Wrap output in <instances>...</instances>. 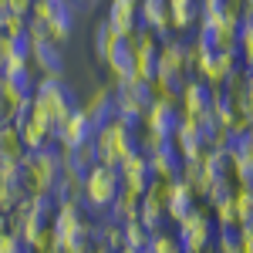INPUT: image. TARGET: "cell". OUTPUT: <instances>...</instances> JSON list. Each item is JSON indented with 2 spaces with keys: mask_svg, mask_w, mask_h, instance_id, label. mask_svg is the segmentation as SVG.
<instances>
[{
  "mask_svg": "<svg viewBox=\"0 0 253 253\" xmlns=\"http://www.w3.org/2000/svg\"><path fill=\"white\" fill-rule=\"evenodd\" d=\"M118 189H122L118 169L98 162L95 169H88V175L81 179V203H84V206H91V210H112Z\"/></svg>",
  "mask_w": 253,
  "mask_h": 253,
  "instance_id": "obj_5",
  "label": "cell"
},
{
  "mask_svg": "<svg viewBox=\"0 0 253 253\" xmlns=\"http://www.w3.org/2000/svg\"><path fill=\"white\" fill-rule=\"evenodd\" d=\"M101 61H105V68H108V75H112V84L132 81L135 78V38H132V34H118Z\"/></svg>",
  "mask_w": 253,
  "mask_h": 253,
  "instance_id": "obj_9",
  "label": "cell"
},
{
  "mask_svg": "<svg viewBox=\"0 0 253 253\" xmlns=\"http://www.w3.org/2000/svg\"><path fill=\"white\" fill-rule=\"evenodd\" d=\"M182 122H186V115H182V108L179 105H152L149 112H145V118H142V125L149 128V132H156L159 138H172L179 128H182Z\"/></svg>",
  "mask_w": 253,
  "mask_h": 253,
  "instance_id": "obj_12",
  "label": "cell"
},
{
  "mask_svg": "<svg viewBox=\"0 0 253 253\" xmlns=\"http://www.w3.org/2000/svg\"><path fill=\"white\" fill-rule=\"evenodd\" d=\"M91 135H95V128L88 125V118L81 115V112H75V115H71V118H68V122L58 128L54 145H61V149H75V145H81V142H88Z\"/></svg>",
  "mask_w": 253,
  "mask_h": 253,
  "instance_id": "obj_22",
  "label": "cell"
},
{
  "mask_svg": "<svg viewBox=\"0 0 253 253\" xmlns=\"http://www.w3.org/2000/svg\"><path fill=\"white\" fill-rule=\"evenodd\" d=\"M27 159V145L20 138L17 125H0V162L3 166H20Z\"/></svg>",
  "mask_w": 253,
  "mask_h": 253,
  "instance_id": "obj_24",
  "label": "cell"
},
{
  "mask_svg": "<svg viewBox=\"0 0 253 253\" xmlns=\"http://www.w3.org/2000/svg\"><path fill=\"white\" fill-rule=\"evenodd\" d=\"M78 112L88 118L91 128H101L105 122L115 118V101H112V88L108 84H98L95 91L88 95V101H78Z\"/></svg>",
  "mask_w": 253,
  "mask_h": 253,
  "instance_id": "obj_13",
  "label": "cell"
},
{
  "mask_svg": "<svg viewBox=\"0 0 253 253\" xmlns=\"http://www.w3.org/2000/svg\"><path fill=\"white\" fill-rule=\"evenodd\" d=\"M247 3H250V7H253V0H247Z\"/></svg>",
  "mask_w": 253,
  "mask_h": 253,
  "instance_id": "obj_42",
  "label": "cell"
},
{
  "mask_svg": "<svg viewBox=\"0 0 253 253\" xmlns=\"http://www.w3.org/2000/svg\"><path fill=\"white\" fill-rule=\"evenodd\" d=\"M7 61H10V38L0 34V75L7 71Z\"/></svg>",
  "mask_w": 253,
  "mask_h": 253,
  "instance_id": "obj_36",
  "label": "cell"
},
{
  "mask_svg": "<svg viewBox=\"0 0 253 253\" xmlns=\"http://www.w3.org/2000/svg\"><path fill=\"white\" fill-rule=\"evenodd\" d=\"M17 132L24 138V145H27V152H44V149H54V128L44 122L38 108H34V101H27L24 108H20L17 115Z\"/></svg>",
  "mask_w": 253,
  "mask_h": 253,
  "instance_id": "obj_8",
  "label": "cell"
},
{
  "mask_svg": "<svg viewBox=\"0 0 253 253\" xmlns=\"http://www.w3.org/2000/svg\"><path fill=\"white\" fill-rule=\"evenodd\" d=\"M78 3H88V7H95V3H98V0H78Z\"/></svg>",
  "mask_w": 253,
  "mask_h": 253,
  "instance_id": "obj_39",
  "label": "cell"
},
{
  "mask_svg": "<svg viewBox=\"0 0 253 253\" xmlns=\"http://www.w3.org/2000/svg\"><path fill=\"white\" fill-rule=\"evenodd\" d=\"M0 253H27V243H24L17 233L3 230V233H0Z\"/></svg>",
  "mask_w": 253,
  "mask_h": 253,
  "instance_id": "obj_34",
  "label": "cell"
},
{
  "mask_svg": "<svg viewBox=\"0 0 253 253\" xmlns=\"http://www.w3.org/2000/svg\"><path fill=\"white\" fill-rule=\"evenodd\" d=\"M31 101H34V108L44 115V122L54 128V138H58L61 125L78 112V98H75V91L64 81H38Z\"/></svg>",
  "mask_w": 253,
  "mask_h": 253,
  "instance_id": "obj_4",
  "label": "cell"
},
{
  "mask_svg": "<svg viewBox=\"0 0 253 253\" xmlns=\"http://www.w3.org/2000/svg\"><path fill=\"white\" fill-rule=\"evenodd\" d=\"M156 78H162L172 88H182L186 81L193 78L189 75V61H186V44L175 38H162L156 54Z\"/></svg>",
  "mask_w": 253,
  "mask_h": 253,
  "instance_id": "obj_7",
  "label": "cell"
},
{
  "mask_svg": "<svg viewBox=\"0 0 253 253\" xmlns=\"http://www.w3.org/2000/svg\"><path fill=\"white\" fill-rule=\"evenodd\" d=\"M142 253H182V247H179L175 233H169V230H156V233L149 236V243H145Z\"/></svg>",
  "mask_w": 253,
  "mask_h": 253,
  "instance_id": "obj_28",
  "label": "cell"
},
{
  "mask_svg": "<svg viewBox=\"0 0 253 253\" xmlns=\"http://www.w3.org/2000/svg\"><path fill=\"white\" fill-rule=\"evenodd\" d=\"M31 68L38 71L41 81H61V75H64L61 47H54V44H34L31 47Z\"/></svg>",
  "mask_w": 253,
  "mask_h": 253,
  "instance_id": "obj_15",
  "label": "cell"
},
{
  "mask_svg": "<svg viewBox=\"0 0 253 253\" xmlns=\"http://www.w3.org/2000/svg\"><path fill=\"white\" fill-rule=\"evenodd\" d=\"M233 206H236L240 223H250V219H253V189L236 186V189H233Z\"/></svg>",
  "mask_w": 253,
  "mask_h": 253,
  "instance_id": "obj_31",
  "label": "cell"
},
{
  "mask_svg": "<svg viewBox=\"0 0 253 253\" xmlns=\"http://www.w3.org/2000/svg\"><path fill=\"white\" fill-rule=\"evenodd\" d=\"M20 203H24V189H20V179H17V166L0 162V213L7 216Z\"/></svg>",
  "mask_w": 253,
  "mask_h": 253,
  "instance_id": "obj_21",
  "label": "cell"
},
{
  "mask_svg": "<svg viewBox=\"0 0 253 253\" xmlns=\"http://www.w3.org/2000/svg\"><path fill=\"white\" fill-rule=\"evenodd\" d=\"M17 179L24 199H41V196H54V186L61 179V159L58 149H44V152H27V159L17 166Z\"/></svg>",
  "mask_w": 253,
  "mask_h": 253,
  "instance_id": "obj_2",
  "label": "cell"
},
{
  "mask_svg": "<svg viewBox=\"0 0 253 253\" xmlns=\"http://www.w3.org/2000/svg\"><path fill=\"white\" fill-rule=\"evenodd\" d=\"M118 253H138V250H128V247H125V250H118Z\"/></svg>",
  "mask_w": 253,
  "mask_h": 253,
  "instance_id": "obj_40",
  "label": "cell"
},
{
  "mask_svg": "<svg viewBox=\"0 0 253 253\" xmlns=\"http://www.w3.org/2000/svg\"><path fill=\"white\" fill-rule=\"evenodd\" d=\"M199 24V0H169V31L186 34Z\"/></svg>",
  "mask_w": 253,
  "mask_h": 253,
  "instance_id": "obj_20",
  "label": "cell"
},
{
  "mask_svg": "<svg viewBox=\"0 0 253 253\" xmlns=\"http://www.w3.org/2000/svg\"><path fill=\"white\" fill-rule=\"evenodd\" d=\"M0 10H7V0H0Z\"/></svg>",
  "mask_w": 253,
  "mask_h": 253,
  "instance_id": "obj_41",
  "label": "cell"
},
{
  "mask_svg": "<svg viewBox=\"0 0 253 253\" xmlns=\"http://www.w3.org/2000/svg\"><path fill=\"white\" fill-rule=\"evenodd\" d=\"M213 101H216V88H210L206 81L189 78L179 88V108L186 118H206L213 115Z\"/></svg>",
  "mask_w": 253,
  "mask_h": 253,
  "instance_id": "obj_11",
  "label": "cell"
},
{
  "mask_svg": "<svg viewBox=\"0 0 253 253\" xmlns=\"http://www.w3.org/2000/svg\"><path fill=\"white\" fill-rule=\"evenodd\" d=\"M112 101H115V115L138 125L145 112L152 108V91H149V81H125L112 88Z\"/></svg>",
  "mask_w": 253,
  "mask_h": 253,
  "instance_id": "obj_6",
  "label": "cell"
},
{
  "mask_svg": "<svg viewBox=\"0 0 253 253\" xmlns=\"http://www.w3.org/2000/svg\"><path fill=\"white\" fill-rule=\"evenodd\" d=\"M142 196L145 193H135V189H118V196H115V203H112V219L115 223H128V219H138V210H142Z\"/></svg>",
  "mask_w": 253,
  "mask_h": 253,
  "instance_id": "obj_26",
  "label": "cell"
},
{
  "mask_svg": "<svg viewBox=\"0 0 253 253\" xmlns=\"http://www.w3.org/2000/svg\"><path fill=\"white\" fill-rule=\"evenodd\" d=\"M203 206V199L196 196L193 186H186V182H172V193H169V210H166V216H172L175 223L179 219H186L189 213H196Z\"/></svg>",
  "mask_w": 253,
  "mask_h": 253,
  "instance_id": "obj_19",
  "label": "cell"
},
{
  "mask_svg": "<svg viewBox=\"0 0 253 253\" xmlns=\"http://www.w3.org/2000/svg\"><path fill=\"white\" fill-rule=\"evenodd\" d=\"M0 34H7V38H20V34H27V17H20V14H10V10H7V20H3Z\"/></svg>",
  "mask_w": 253,
  "mask_h": 253,
  "instance_id": "obj_33",
  "label": "cell"
},
{
  "mask_svg": "<svg viewBox=\"0 0 253 253\" xmlns=\"http://www.w3.org/2000/svg\"><path fill=\"white\" fill-rule=\"evenodd\" d=\"M31 7H34V0H7V10L20 17H31Z\"/></svg>",
  "mask_w": 253,
  "mask_h": 253,
  "instance_id": "obj_35",
  "label": "cell"
},
{
  "mask_svg": "<svg viewBox=\"0 0 253 253\" xmlns=\"http://www.w3.org/2000/svg\"><path fill=\"white\" fill-rule=\"evenodd\" d=\"M138 7H142V0H112V7H108V24H112V31L115 34H135L138 31Z\"/></svg>",
  "mask_w": 253,
  "mask_h": 253,
  "instance_id": "obj_18",
  "label": "cell"
},
{
  "mask_svg": "<svg viewBox=\"0 0 253 253\" xmlns=\"http://www.w3.org/2000/svg\"><path fill=\"white\" fill-rule=\"evenodd\" d=\"M236 58L243 71H253V7L240 20V41H236Z\"/></svg>",
  "mask_w": 253,
  "mask_h": 253,
  "instance_id": "obj_27",
  "label": "cell"
},
{
  "mask_svg": "<svg viewBox=\"0 0 253 253\" xmlns=\"http://www.w3.org/2000/svg\"><path fill=\"white\" fill-rule=\"evenodd\" d=\"M98 240H101L112 253L125 250V230H122V223H115V219H108L105 226H98Z\"/></svg>",
  "mask_w": 253,
  "mask_h": 253,
  "instance_id": "obj_30",
  "label": "cell"
},
{
  "mask_svg": "<svg viewBox=\"0 0 253 253\" xmlns=\"http://www.w3.org/2000/svg\"><path fill=\"white\" fill-rule=\"evenodd\" d=\"M250 10L247 0H199V20H230L240 24Z\"/></svg>",
  "mask_w": 253,
  "mask_h": 253,
  "instance_id": "obj_17",
  "label": "cell"
},
{
  "mask_svg": "<svg viewBox=\"0 0 253 253\" xmlns=\"http://www.w3.org/2000/svg\"><path fill=\"white\" fill-rule=\"evenodd\" d=\"M95 156L101 166H112L118 169L122 162L128 156H135L138 152V138H135V125L132 122H125V118H112V122H105L101 128H95Z\"/></svg>",
  "mask_w": 253,
  "mask_h": 253,
  "instance_id": "obj_3",
  "label": "cell"
},
{
  "mask_svg": "<svg viewBox=\"0 0 253 253\" xmlns=\"http://www.w3.org/2000/svg\"><path fill=\"white\" fill-rule=\"evenodd\" d=\"M31 98L17 91L14 84H7V81H0V125H14L20 115V108L27 105Z\"/></svg>",
  "mask_w": 253,
  "mask_h": 253,
  "instance_id": "obj_25",
  "label": "cell"
},
{
  "mask_svg": "<svg viewBox=\"0 0 253 253\" xmlns=\"http://www.w3.org/2000/svg\"><path fill=\"white\" fill-rule=\"evenodd\" d=\"M138 20L149 31H156L159 38H169V0H142Z\"/></svg>",
  "mask_w": 253,
  "mask_h": 253,
  "instance_id": "obj_23",
  "label": "cell"
},
{
  "mask_svg": "<svg viewBox=\"0 0 253 253\" xmlns=\"http://www.w3.org/2000/svg\"><path fill=\"white\" fill-rule=\"evenodd\" d=\"M247 112H250V125H253V71H250V84H247Z\"/></svg>",
  "mask_w": 253,
  "mask_h": 253,
  "instance_id": "obj_37",
  "label": "cell"
},
{
  "mask_svg": "<svg viewBox=\"0 0 253 253\" xmlns=\"http://www.w3.org/2000/svg\"><path fill=\"white\" fill-rule=\"evenodd\" d=\"M149 166H152V179H166V182H179L182 172V156L172 145V138H166L156 152H149Z\"/></svg>",
  "mask_w": 253,
  "mask_h": 253,
  "instance_id": "obj_14",
  "label": "cell"
},
{
  "mask_svg": "<svg viewBox=\"0 0 253 253\" xmlns=\"http://www.w3.org/2000/svg\"><path fill=\"white\" fill-rule=\"evenodd\" d=\"M75 31V10L68 0H34L31 17H27V34L34 44H54L61 47Z\"/></svg>",
  "mask_w": 253,
  "mask_h": 253,
  "instance_id": "obj_1",
  "label": "cell"
},
{
  "mask_svg": "<svg viewBox=\"0 0 253 253\" xmlns=\"http://www.w3.org/2000/svg\"><path fill=\"white\" fill-rule=\"evenodd\" d=\"M122 230H125V247L128 250H145V243H149V236H152V230H145L138 219H128V223H122Z\"/></svg>",
  "mask_w": 253,
  "mask_h": 253,
  "instance_id": "obj_29",
  "label": "cell"
},
{
  "mask_svg": "<svg viewBox=\"0 0 253 253\" xmlns=\"http://www.w3.org/2000/svg\"><path fill=\"white\" fill-rule=\"evenodd\" d=\"M169 193H172V182H166V179H152L149 182V189L142 196V210H138V223L145 226V230H162V223L169 219L166 210H169Z\"/></svg>",
  "mask_w": 253,
  "mask_h": 253,
  "instance_id": "obj_10",
  "label": "cell"
},
{
  "mask_svg": "<svg viewBox=\"0 0 253 253\" xmlns=\"http://www.w3.org/2000/svg\"><path fill=\"white\" fill-rule=\"evenodd\" d=\"M115 38H118V34L112 31V24H108V20H101V24H98V31H95V51H98V58H105V51L112 47V41H115Z\"/></svg>",
  "mask_w": 253,
  "mask_h": 253,
  "instance_id": "obj_32",
  "label": "cell"
},
{
  "mask_svg": "<svg viewBox=\"0 0 253 253\" xmlns=\"http://www.w3.org/2000/svg\"><path fill=\"white\" fill-rule=\"evenodd\" d=\"M3 230H7V216L0 213V233H3Z\"/></svg>",
  "mask_w": 253,
  "mask_h": 253,
  "instance_id": "obj_38",
  "label": "cell"
},
{
  "mask_svg": "<svg viewBox=\"0 0 253 253\" xmlns=\"http://www.w3.org/2000/svg\"><path fill=\"white\" fill-rule=\"evenodd\" d=\"M118 179H122V186L125 189H135V193H145L149 189V182H152V166H149V156H128L122 166H118Z\"/></svg>",
  "mask_w": 253,
  "mask_h": 253,
  "instance_id": "obj_16",
  "label": "cell"
}]
</instances>
